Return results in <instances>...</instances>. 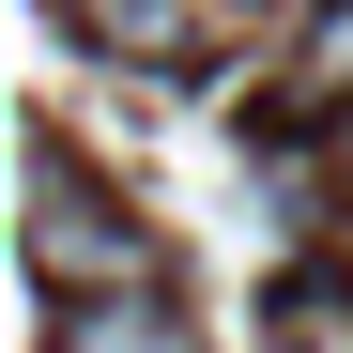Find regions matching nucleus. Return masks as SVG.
Listing matches in <instances>:
<instances>
[{
    "instance_id": "f257e3e1",
    "label": "nucleus",
    "mask_w": 353,
    "mask_h": 353,
    "mask_svg": "<svg viewBox=\"0 0 353 353\" xmlns=\"http://www.w3.org/2000/svg\"><path fill=\"white\" fill-rule=\"evenodd\" d=\"M123 276H154L139 215H123V200H92L62 154H31V292H123Z\"/></svg>"
},
{
    "instance_id": "f03ea898",
    "label": "nucleus",
    "mask_w": 353,
    "mask_h": 353,
    "mask_svg": "<svg viewBox=\"0 0 353 353\" xmlns=\"http://www.w3.org/2000/svg\"><path fill=\"white\" fill-rule=\"evenodd\" d=\"M108 62H246V0H77Z\"/></svg>"
},
{
    "instance_id": "7ed1b4c3",
    "label": "nucleus",
    "mask_w": 353,
    "mask_h": 353,
    "mask_svg": "<svg viewBox=\"0 0 353 353\" xmlns=\"http://www.w3.org/2000/svg\"><path fill=\"white\" fill-rule=\"evenodd\" d=\"M46 353H200V323L169 307L154 276H123V292H46Z\"/></svg>"
},
{
    "instance_id": "20e7f679",
    "label": "nucleus",
    "mask_w": 353,
    "mask_h": 353,
    "mask_svg": "<svg viewBox=\"0 0 353 353\" xmlns=\"http://www.w3.org/2000/svg\"><path fill=\"white\" fill-rule=\"evenodd\" d=\"M276 92L307 108V123H338V108H353V0H323V16H307V46L276 62Z\"/></svg>"
}]
</instances>
